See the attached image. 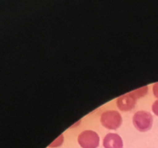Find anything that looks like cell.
Segmentation results:
<instances>
[{"label":"cell","mask_w":158,"mask_h":148,"mask_svg":"<svg viewBox=\"0 0 158 148\" xmlns=\"http://www.w3.org/2000/svg\"><path fill=\"white\" fill-rule=\"evenodd\" d=\"M133 123L136 129L140 132H146L151 129L153 125V117L148 111L140 110L136 113L133 117Z\"/></svg>","instance_id":"obj_1"},{"label":"cell","mask_w":158,"mask_h":148,"mask_svg":"<svg viewBox=\"0 0 158 148\" xmlns=\"http://www.w3.org/2000/svg\"><path fill=\"white\" fill-rule=\"evenodd\" d=\"M100 122L106 129L117 130L121 125L122 117L118 111L106 110L102 113Z\"/></svg>","instance_id":"obj_2"},{"label":"cell","mask_w":158,"mask_h":148,"mask_svg":"<svg viewBox=\"0 0 158 148\" xmlns=\"http://www.w3.org/2000/svg\"><path fill=\"white\" fill-rule=\"evenodd\" d=\"M77 140L82 148H97L100 145V137L93 130L83 131Z\"/></svg>","instance_id":"obj_3"},{"label":"cell","mask_w":158,"mask_h":148,"mask_svg":"<svg viewBox=\"0 0 158 148\" xmlns=\"http://www.w3.org/2000/svg\"><path fill=\"white\" fill-rule=\"evenodd\" d=\"M138 92V90L119 97L117 101V104L119 109L122 111H124V112L131 110L135 106L137 98L146 93V92L140 93V92Z\"/></svg>","instance_id":"obj_4"},{"label":"cell","mask_w":158,"mask_h":148,"mask_svg":"<svg viewBox=\"0 0 158 148\" xmlns=\"http://www.w3.org/2000/svg\"><path fill=\"white\" fill-rule=\"evenodd\" d=\"M103 144L104 148H123L122 138L117 134L110 133L105 136Z\"/></svg>","instance_id":"obj_5"},{"label":"cell","mask_w":158,"mask_h":148,"mask_svg":"<svg viewBox=\"0 0 158 148\" xmlns=\"http://www.w3.org/2000/svg\"><path fill=\"white\" fill-rule=\"evenodd\" d=\"M152 110H153V112H154V113L155 114V115L158 116V99L157 100H156L155 102H154V103H153Z\"/></svg>","instance_id":"obj_6"},{"label":"cell","mask_w":158,"mask_h":148,"mask_svg":"<svg viewBox=\"0 0 158 148\" xmlns=\"http://www.w3.org/2000/svg\"><path fill=\"white\" fill-rule=\"evenodd\" d=\"M153 92H154V95L158 98V83H155L153 86Z\"/></svg>","instance_id":"obj_7"}]
</instances>
